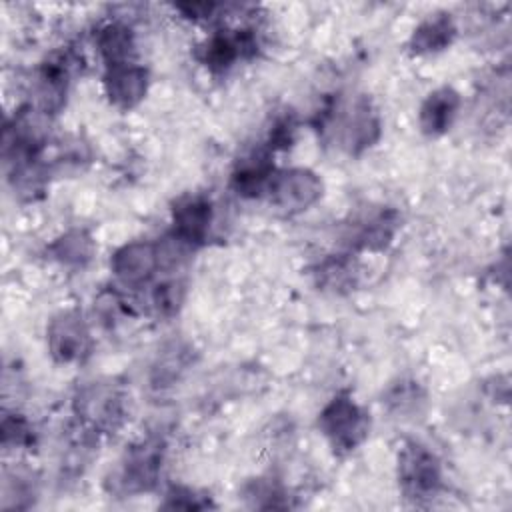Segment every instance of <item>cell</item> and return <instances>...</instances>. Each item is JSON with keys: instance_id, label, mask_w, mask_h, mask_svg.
I'll list each match as a JSON object with an SVG mask.
<instances>
[{"instance_id": "5b68a950", "label": "cell", "mask_w": 512, "mask_h": 512, "mask_svg": "<svg viewBox=\"0 0 512 512\" xmlns=\"http://www.w3.org/2000/svg\"><path fill=\"white\" fill-rule=\"evenodd\" d=\"M160 450L156 444H140L126 454L120 470V486L126 492H140L154 486L160 472Z\"/></svg>"}, {"instance_id": "30bf717a", "label": "cell", "mask_w": 512, "mask_h": 512, "mask_svg": "<svg viewBox=\"0 0 512 512\" xmlns=\"http://www.w3.org/2000/svg\"><path fill=\"white\" fill-rule=\"evenodd\" d=\"M458 108V94L450 88L436 90L426 98L420 108V126L426 134H440L444 132L456 114Z\"/></svg>"}, {"instance_id": "52a82bcc", "label": "cell", "mask_w": 512, "mask_h": 512, "mask_svg": "<svg viewBox=\"0 0 512 512\" xmlns=\"http://www.w3.org/2000/svg\"><path fill=\"white\" fill-rule=\"evenodd\" d=\"M104 86H106V94L116 106L132 108L146 94L148 74L144 68L134 64L112 66L104 78Z\"/></svg>"}, {"instance_id": "7a4b0ae2", "label": "cell", "mask_w": 512, "mask_h": 512, "mask_svg": "<svg viewBox=\"0 0 512 512\" xmlns=\"http://www.w3.org/2000/svg\"><path fill=\"white\" fill-rule=\"evenodd\" d=\"M270 194V200L288 212L304 210L312 202H316L322 194V182L320 178L310 170H288L272 176L270 186L266 190Z\"/></svg>"}, {"instance_id": "9c48e42d", "label": "cell", "mask_w": 512, "mask_h": 512, "mask_svg": "<svg viewBox=\"0 0 512 512\" xmlns=\"http://www.w3.org/2000/svg\"><path fill=\"white\" fill-rule=\"evenodd\" d=\"M346 112L348 114L340 124L342 142L350 150L370 146L378 136V120H376V114L370 110L368 102L360 100Z\"/></svg>"}, {"instance_id": "ba28073f", "label": "cell", "mask_w": 512, "mask_h": 512, "mask_svg": "<svg viewBox=\"0 0 512 512\" xmlns=\"http://www.w3.org/2000/svg\"><path fill=\"white\" fill-rule=\"evenodd\" d=\"M212 220L210 202L202 196H186L174 206V234L188 244L202 242Z\"/></svg>"}, {"instance_id": "4fadbf2b", "label": "cell", "mask_w": 512, "mask_h": 512, "mask_svg": "<svg viewBox=\"0 0 512 512\" xmlns=\"http://www.w3.org/2000/svg\"><path fill=\"white\" fill-rule=\"evenodd\" d=\"M92 252H94V244L90 236H86L80 230L68 232L52 244V254L62 264H76V266L84 264L90 260Z\"/></svg>"}, {"instance_id": "6da1fadb", "label": "cell", "mask_w": 512, "mask_h": 512, "mask_svg": "<svg viewBox=\"0 0 512 512\" xmlns=\"http://www.w3.org/2000/svg\"><path fill=\"white\" fill-rule=\"evenodd\" d=\"M322 432L336 448L352 450L368 432L366 414L350 398H334L318 420Z\"/></svg>"}, {"instance_id": "2e32d148", "label": "cell", "mask_w": 512, "mask_h": 512, "mask_svg": "<svg viewBox=\"0 0 512 512\" xmlns=\"http://www.w3.org/2000/svg\"><path fill=\"white\" fill-rule=\"evenodd\" d=\"M2 438H4V446L14 444V446H22L28 442L30 438V428L26 426V422L22 418L16 416H8L2 422Z\"/></svg>"}, {"instance_id": "277c9868", "label": "cell", "mask_w": 512, "mask_h": 512, "mask_svg": "<svg viewBox=\"0 0 512 512\" xmlns=\"http://www.w3.org/2000/svg\"><path fill=\"white\" fill-rule=\"evenodd\" d=\"M88 328L80 314L62 312L50 322L48 346L58 362H72L86 354L88 350Z\"/></svg>"}, {"instance_id": "8fae6325", "label": "cell", "mask_w": 512, "mask_h": 512, "mask_svg": "<svg viewBox=\"0 0 512 512\" xmlns=\"http://www.w3.org/2000/svg\"><path fill=\"white\" fill-rule=\"evenodd\" d=\"M80 412L86 420L102 426L110 424L114 414H118V398L112 388L108 386H94L88 388L80 396Z\"/></svg>"}, {"instance_id": "7c38bea8", "label": "cell", "mask_w": 512, "mask_h": 512, "mask_svg": "<svg viewBox=\"0 0 512 512\" xmlns=\"http://www.w3.org/2000/svg\"><path fill=\"white\" fill-rule=\"evenodd\" d=\"M98 48H100L104 60L110 64V68L128 64V58L134 48L130 30L120 24L106 26L98 36Z\"/></svg>"}, {"instance_id": "3957f363", "label": "cell", "mask_w": 512, "mask_h": 512, "mask_svg": "<svg viewBox=\"0 0 512 512\" xmlns=\"http://www.w3.org/2000/svg\"><path fill=\"white\" fill-rule=\"evenodd\" d=\"M400 480L408 496H432L440 484V468L436 458L422 446H408L400 456Z\"/></svg>"}, {"instance_id": "8992f818", "label": "cell", "mask_w": 512, "mask_h": 512, "mask_svg": "<svg viewBox=\"0 0 512 512\" xmlns=\"http://www.w3.org/2000/svg\"><path fill=\"white\" fill-rule=\"evenodd\" d=\"M158 266L156 244L132 242L120 248L112 258V270L124 284H142Z\"/></svg>"}, {"instance_id": "5bb4252c", "label": "cell", "mask_w": 512, "mask_h": 512, "mask_svg": "<svg viewBox=\"0 0 512 512\" xmlns=\"http://www.w3.org/2000/svg\"><path fill=\"white\" fill-rule=\"evenodd\" d=\"M454 34V28L450 24L448 18H434L424 22L414 38H412V46L418 52H432V50H440L442 46H446L450 42Z\"/></svg>"}, {"instance_id": "9a60e30c", "label": "cell", "mask_w": 512, "mask_h": 512, "mask_svg": "<svg viewBox=\"0 0 512 512\" xmlns=\"http://www.w3.org/2000/svg\"><path fill=\"white\" fill-rule=\"evenodd\" d=\"M154 306L160 314H172L182 302V284L180 282H164L154 290Z\"/></svg>"}]
</instances>
